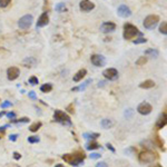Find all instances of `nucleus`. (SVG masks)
<instances>
[{"instance_id": "1a4fd4ad", "label": "nucleus", "mask_w": 167, "mask_h": 167, "mask_svg": "<svg viewBox=\"0 0 167 167\" xmlns=\"http://www.w3.org/2000/svg\"><path fill=\"white\" fill-rule=\"evenodd\" d=\"M103 75H104V77L107 78V79L115 80L118 77V72H117V69H115V68H108V69H106V70H104Z\"/></svg>"}, {"instance_id": "dca6fc26", "label": "nucleus", "mask_w": 167, "mask_h": 167, "mask_svg": "<svg viewBox=\"0 0 167 167\" xmlns=\"http://www.w3.org/2000/svg\"><path fill=\"white\" fill-rule=\"evenodd\" d=\"M86 74H87V70H86V69H80L79 72H76V75H74V78H72V79H74V81L78 82L85 77Z\"/></svg>"}, {"instance_id": "4be33fe9", "label": "nucleus", "mask_w": 167, "mask_h": 167, "mask_svg": "<svg viewBox=\"0 0 167 167\" xmlns=\"http://www.w3.org/2000/svg\"><path fill=\"white\" fill-rule=\"evenodd\" d=\"M67 8H66V5H65L64 2H59L56 5V11L57 12H64V11H66Z\"/></svg>"}, {"instance_id": "6e6552de", "label": "nucleus", "mask_w": 167, "mask_h": 167, "mask_svg": "<svg viewBox=\"0 0 167 167\" xmlns=\"http://www.w3.org/2000/svg\"><path fill=\"white\" fill-rule=\"evenodd\" d=\"M151 110H153V107H151V105L148 103H141V104H139L137 107V111L141 115L151 114Z\"/></svg>"}, {"instance_id": "c756f323", "label": "nucleus", "mask_w": 167, "mask_h": 167, "mask_svg": "<svg viewBox=\"0 0 167 167\" xmlns=\"http://www.w3.org/2000/svg\"><path fill=\"white\" fill-rule=\"evenodd\" d=\"M12 123H16V124H19V123H28L29 122V118H27V117H22L20 119H10Z\"/></svg>"}, {"instance_id": "72a5a7b5", "label": "nucleus", "mask_w": 167, "mask_h": 167, "mask_svg": "<svg viewBox=\"0 0 167 167\" xmlns=\"http://www.w3.org/2000/svg\"><path fill=\"white\" fill-rule=\"evenodd\" d=\"M133 43L136 44V45H138V44H144V43H147V39H146V38H139V39L134 40Z\"/></svg>"}, {"instance_id": "f704fd0d", "label": "nucleus", "mask_w": 167, "mask_h": 167, "mask_svg": "<svg viewBox=\"0 0 167 167\" xmlns=\"http://www.w3.org/2000/svg\"><path fill=\"white\" fill-rule=\"evenodd\" d=\"M101 155L98 154V153H91V155H90V158L91 159H97V158H100Z\"/></svg>"}, {"instance_id": "7c9ffc66", "label": "nucleus", "mask_w": 167, "mask_h": 167, "mask_svg": "<svg viewBox=\"0 0 167 167\" xmlns=\"http://www.w3.org/2000/svg\"><path fill=\"white\" fill-rule=\"evenodd\" d=\"M10 2H11V0H0V8H6V7H8Z\"/></svg>"}, {"instance_id": "4468645a", "label": "nucleus", "mask_w": 167, "mask_h": 167, "mask_svg": "<svg viewBox=\"0 0 167 167\" xmlns=\"http://www.w3.org/2000/svg\"><path fill=\"white\" fill-rule=\"evenodd\" d=\"M48 22H49V16H48L47 12H44L41 16L39 17V19H38L37 21V28H40V27H45L48 25Z\"/></svg>"}, {"instance_id": "ddd939ff", "label": "nucleus", "mask_w": 167, "mask_h": 167, "mask_svg": "<svg viewBox=\"0 0 167 167\" xmlns=\"http://www.w3.org/2000/svg\"><path fill=\"white\" fill-rule=\"evenodd\" d=\"M7 75H8L9 80H15L19 77L20 72H19V69L17 68V67H10V68H8V70H7Z\"/></svg>"}, {"instance_id": "7ed1b4c3", "label": "nucleus", "mask_w": 167, "mask_h": 167, "mask_svg": "<svg viewBox=\"0 0 167 167\" xmlns=\"http://www.w3.org/2000/svg\"><path fill=\"white\" fill-rule=\"evenodd\" d=\"M157 159V155L151 151H144L138 155V160L143 164H151Z\"/></svg>"}, {"instance_id": "58836bf2", "label": "nucleus", "mask_w": 167, "mask_h": 167, "mask_svg": "<svg viewBox=\"0 0 167 167\" xmlns=\"http://www.w3.org/2000/svg\"><path fill=\"white\" fill-rule=\"evenodd\" d=\"M96 167H108V165H107L105 162H99L96 164Z\"/></svg>"}, {"instance_id": "0eeeda50", "label": "nucleus", "mask_w": 167, "mask_h": 167, "mask_svg": "<svg viewBox=\"0 0 167 167\" xmlns=\"http://www.w3.org/2000/svg\"><path fill=\"white\" fill-rule=\"evenodd\" d=\"M90 60H91V64L96 67H103L106 64V60H105V57L101 55H93L90 57Z\"/></svg>"}, {"instance_id": "f257e3e1", "label": "nucleus", "mask_w": 167, "mask_h": 167, "mask_svg": "<svg viewBox=\"0 0 167 167\" xmlns=\"http://www.w3.org/2000/svg\"><path fill=\"white\" fill-rule=\"evenodd\" d=\"M63 159L72 166H78V165L84 163L85 154L82 151H76L74 154H65L63 155Z\"/></svg>"}, {"instance_id": "5701e85b", "label": "nucleus", "mask_w": 167, "mask_h": 167, "mask_svg": "<svg viewBox=\"0 0 167 167\" xmlns=\"http://www.w3.org/2000/svg\"><path fill=\"white\" fill-rule=\"evenodd\" d=\"M40 90H41L43 93H49V91L53 90V85H51V84H45V85H43L40 87Z\"/></svg>"}, {"instance_id": "e433bc0d", "label": "nucleus", "mask_w": 167, "mask_h": 167, "mask_svg": "<svg viewBox=\"0 0 167 167\" xmlns=\"http://www.w3.org/2000/svg\"><path fill=\"white\" fill-rule=\"evenodd\" d=\"M67 110L69 111V113H70V114H74L75 113V109H74V105H72V104H70V105H69L68 107H67Z\"/></svg>"}, {"instance_id": "49530a36", "label": "nucleus", "mask_w": 167, "mask_h": 167, "mask_svg": "<svg viewBox=\"0 0 167 167\" xmlns=\"http://www.w3.org/2000/svg\"><path fill=\"white\" fill-rule=\"evenodd\" d=\"M2 115H5V111H1V113H0V117L2 116Z\"/></svg>"}, {"instance_id": "c03bdc74", "label": "nucleus", "mask_w": 167, "mask_h": 167, "mask_svg": "<svg viewBox=\"0 0 167 167\" xmlns=\"http://www.w3.org/2000/svg\"><path fill=\"white\" fill-rule=\"evenodd\" d=\"M105 84H106V81H99L98 87H103V86H105Z\"/></svg>"}, {"instance_id": "bb28decb", "label": "nucleus", "mask_w": 167, "mask_h": 167, "mask_svg": "<svg viewBox=\"0 0 167 167\" xmlns=\"http://www.w3.org/2000/svg\"><path fill=\"white\" fill-rule=\"evenodd\" d=\"M155 143H156L157 145H158V147H159L160 149H162V151H165L164 143H163V141L160 139V137H159V136H156V137H155Z\"/></svg>"}, {"instance_id": "79ce46f5", "label": "nucleus", "mask_w": 167, "mask_h": 167, "mask_svg": "<svg viewBox=\"0 0 167 167\" xmlns=\"http://www.w3.org/2000/svg\"><path fill=\"white\" fill-rule=\"evenodd\" d=\"M13 158H15V159H20V158H21V155L19 154V153H17V151H15V153H13Z\"/></svg>"}, {"instance_id": "9b49d317", "label": "nucleus", "mask_w": 167, "mask_h": 167, "mask_svg": "<svg viewBox=\"0 0 167 167\" xmlns=\"http://www.w3.org/2000/svg\"><path fill=\"white\" fill-rule=\"evenodd\" d=\"M79 8L81 11H90L95 8V5L89 0H81L79 3Z\"/></svg>"}, {"instance_id": "c9c22d12", "label": "nucleus", "mask_w": 167, "mask_h": 167, "mask_svg": "<svg viewBox=\"0 0 167 167\" xmlns=\"http://www.w3.org/2000/svg\"><path fill=\"white\" fill-rule=\"evenodd\" d=\"M12 104L10 103V101H5V103L1 104V108H8V107H10Z\"/></svg>"}, {"instance_id": "aec40b11", "label": "nucleus", "mask_w": 167, "mask_h": 167, "mask_svg": "<svg viewBox=\"0 0 167 167\" xmlns=\"http://www.w3.org/2000/svg\"><path fill=\"white\" fill-rule=\"evenodd\" d=\"M99 134L98 133H85L82 134V137L86 138V139H95V138H98L99 137Z\"/></svg>"}, {"instance_id": "423d86ee", "label": "nucleus", "mask_w": 167, "mask_h": 167, "mask_svg": "<svg viewBox=\"0 0 167 167\" xmlns=\"http://www.w3.org/2000/svg\"><path fill=\"white\" fill-rule=\"evenodd\" d=\"M32 21H34V18H32L31 15H26V16L21 17V18L19 19L18 26L20 29H28L31 26Z\"/></svg>"}, {"instance_id": "9d476101", "label": "nucleus", "mask_w": 167, "mask_h": 167, "mask_svg": "<svg viewBox=\"0 0 167 167\" xmlns=\"http://www.w3.org/2000/svg\"><path fill=\"white\" fill-rule=\"evenodd\" d=\"M117 13L122 18H128L132 15V11H130V9L126 5H120L118 7V9H117Z\"/></svg>"}, {"instance_id": "a878e982", "label": "nucleus", "mask_w": 167, "mask_h": 167, "mask_svg": "<svg viewBox=\"0 0 167 167\" xmlns=\"http://www.w3.org/2000/svg\"><path fill=\"white\" fill-rule=\"evenodd\" d=\"M159 31L160 34L163 35H167V22L166 21H163L159 26Z\"/></svg>"}, {"instance_id": "2eb2a0df", "label": "nucleus", "mask_w": 167, "mask_h": 167, "mask_svg": "<svg viewBox=\"0 0 167 167\" xmlns=\"http://www.w3.org/2000/svg\"><path fill=\"white\" fill-rule=\"evenodd\" d=\"M166 124H167V116H166V113H164L162 116L159 117V119L157 120L156 128L157 129H162V128H164L166 126Z\"/></svg>"}, {"instance_id": "4c0bfd02", "label": "nucleus", "mask_w": 167, "mask_h": 167, "mask_svg": "<svg viewBox=\"0 0 167 167\" xmlns=\"http://www.w3.org/2000/svg\"><path fill=\"white\" fill-rule=\"evenodd\" d=\"M7 117H8L9 119H13V118H15V116H16V114H15V113H13V111H10V113H7Z\"/></svg>"}, {"instance_id": "412c9836", "label": "nucleus", "mask_w": 167, "mask_h": 167, "mask_svg": "<svg viewBox=\"0 0 167 167\" xmlns=\"http://www.w3.org/2000/svg\"><path fill=\"white\" fill-rule=\"evenodd\" d=\"M91 81H93V80H91V79H87L85 82H84V84H82V85H80L79 87L72 88V91H78V90H84L86 87H87L88 85H89V84H90V82H91Z\"/></svg>"}, {"instance_id": "a19ab883", "label": "nucleus", "mask_w": 167, "mask_h": 167, "mask_svg": "<svg viewBox=\"0 0 167 167\" xmlns=\"http://www.w3.org/2000/svg\"><path fill=\"white\" fill-rule=\"evenodd\" d=\"M28 95H29V98H31L32 100H35V99L37 98V97H36V94H35V91H30Z\"/></svg>"}, {"instance_id": "de8ad7c7", "label": "nucleus", "mask_w": 167, "mask_h": 167, "mask_svg": "<svg viewBox=\"0 0 167 167\" xmlns=\"http://www.w3.org/2000/svg\"><path fill=\"white\" fill-rule=\"evenodd\" d=\"M154 167H162V166H160V165H155Z\"/></svg>"}, {"instance_id": "f3484780", "label": "nucleus", "mask_w": 167, "mask_h": 167, "mask_svg": "<svg viewBox=\"0 0 167 167\" xmlns=\"http://www.w3.org/2000/svg\"><path fill=\"white\" fill-rule=\"evenodd\" d=\"M155 86V82L153 81V80L148 79V80H145V81H143L139 85V87L141 88H144V89H149V88H153Z\"/></svg>"}, {"instance_id": "473e14b6", "label": "nucleus", "mask_w": 167, "mask_h": 167, "mask_svg": "<svg viewBox=\"0 0 167 167\" xmlns=\"http://www.w3.org/2000/svg\"><path fill=\"white\" fill-rule=\"evenodd\" d=\"M38 82H39V80H38L37 77H35V76H32V77L29 78V84H31V85H37Z\"/></svg>"}, {"instance_id": "a211bd4d", "label": "nucleus", "mask_w": 167, "mask_h": 167, "mask_svg": "<svg viewBox=\"0 0 167 167\" xmlns=\"http://www.w3.org/2000/svg\"><path fill=\"white\" fill-rule=\"evenodd\" d=\"M146 56H149V57H153V58H157L159 55V51L157 49H154V48H149L145 51Z\"/></svg>"}, {"instance_id": "393cba45", "label": "nucleus", "mask_w": 167, "mask_h": 167, "mask_svg": "<svg viewBox=\"0 0 167 167\" xmlns=\"http://www.w3.org/2000/svg\"><path fill=\"white\" fill-rule=\"evenodd\" d=\"M99 147V145L96 141H91V143H88L87 145H86V148L88 149V151H94V149H97Z\"/></svg>"}, {"instance_id": "f8f14e48", "label": "nucleus", "mask_w": 167, "mask_h": 167, "mask_svg": "<svg viewBox=\"0 0 167 167\" xmlns=\"http://www.w3.org/2000/svg\"><path fill=\"white\" fill-rule=\"evenodd\" d=\"M115 29H116V25H115L114 22H111V21L104 22L100 27V30L104 32V34H108V32L114 31Z\"/></svg>"}, {"instance_id": "cd10ccee", "label": "nucleus", "mask_w": 167, "mask_h": 167, "mask_svg": "<svg viewBox=\"0 0 167 167\" xmlns=\"http://www.w3.org/2000/svg\"><path fill=\"white\" fill-rule=\"evenodd\" d=\"M147 63V57H139V58L136 60V65L137 66H143Z\"/></svg>"}, {"instance_id": "2f4dec72", "label": "nucleus", "mask_w": 167, "mask_h": 167, "mask_svg": "<svg viewBox=\"0 0 167 167\" xmlns=\"http://www.w3.org/2000/svg\"><path fill=\"white\" fill-rule=\"evenodd\" d=\"M133 114H134V110L133 109H126V111H125V117L126 118H130V117L133 116Z\"/></svg>"}, {"instance_id": "ea45409f", "label": "nucleus", "mask_w": 167, "mask_h": 167, "mask_svg": "<svg viewBox=\"0 0 167 167\" xmlns=\"http://www.w3.org/2000/svg\"><path fill=\"white\" fill-rule=\"evenodd\" d=\"M17 138H18V135L17 134H12V135H10V137H9V139H10L11 141H16Z\"/></svg>"}, {"instance_id": "39448f33", "label": "nucleus", "mask_w": 167, "mask_h": 167, "mask_svg": "<svg viewBox=\"0 0 167 167\" xmlns=\"http://www.w3.org/2000/svg\"><path fill=\"white\" fill-rule=\"evenodd\" d=\"M158 21H159V17L157 16V15H151V16L146 17L145 20H144V22H143V25H144V27H145L146 29L151 30V29H154L155 27L157 26Z\"/></svg>"}, {"instance_id": "c85d7f7f", "label": "nucleus", "mask_w": 167, "mask_h": 167, "mask_svg": "<svg viewBox=\"0 0 167 167\" xmlns=\"http://www.w3.org/2000/svg\"><path fill=\"white\" fill-rule=\"evenodd\" d=\"M40 139H39V137L38 136H29L28 137V141H29L30 144H35V143H38Z\"/></svg>"}, {"instance_id": "20e7f679", "label": "nucleus", "mask_w": 167, "mask_h": 167, "mask_svg": "<svg viewBox=\"0 0 167 167\" xmlns=\"http://www.w3.org/2000/svg\"><path fill=\"white\" fill-rule=\"evenodd\" d=\"M53 118H55L56 122L61 123V124H64V125H68V126L72 125V119H70V117H69L67 114H65L64 111L59 110V109H57V110L55 111Z\"/></svg>"}, {"instance_id": "b1692460", "label": "nucleus", "mask_w": 167, "mask_h": 167, "mask_svg": "<svg viewBox=\"0 0 167 167\" xmlns=\"http://www.w3.org/2000/svg\"><path fill=\"white\" fill-rule=\"evenodd\" d=\"M41 125H43V124H41L40 122L35 123V124H32L31 126L29 127V130H30V132H32V133H35V132H37V130L41 127Z\"/></svg>"}, {"instance_id": "37998d69", "label": "nucleus", "mask_w": 167, "mask_h": 167, "mask_svg": "<svg viewBox=\"0 0 167 167\" xmlns=\"http://www.w3.org/2000/svg\"><path fill=\"white\" fill-rule=\"evenodd\" d=\"M107 148H108L109 149V151H113V153H115V148H114V147H113V145H111V144H107Z\"/></svg>"}, {"instance_id": "f03ea898", "label": "nucleus", "mask_w": 167, "mask_h": 167, "mask_svg": "<svg viewBox=\"0 0 167 167\" xmlns=\"http://www.w3.org/2000/svg\"><path fill=\"white\" fill-rule=\"evenodd\" d=\"M137 35L141 36V32L138 31L137 27H135L132 24H125V26H124V38L125 39H127V40L134 39Z\"/></svg>"}, {"instance_id": "6ab92c4d", "label": "nucleus", "mask_w": 167, "mask_h": 167, "mask_svg": "<svg viewBox=\"0 0 167 167\" xmlns=\"http://www.w3.org/2000/svg\"><path fill=\"white\" fill-rule=\"evenodd\" d=\"M100 125L101 127L105 128V129H108V128H111L113 126H114V122L110 119H103L100 122Z\"/></svg>"}, {"instance_id": "a18cd8bd", "label": "nucleus", "mask_w": 167, "mask_h": 167, "mask_svg": "<svg viewBox=\"0 0 167 167\" xmlns=\"http://www.w3.org/2000/svg\"><path fill=\"white\" fill-rule=\"evenodd\" d=\"M55 167H65V166H64V165H63V164H57Z\"/></svg>"}]
</instances>
